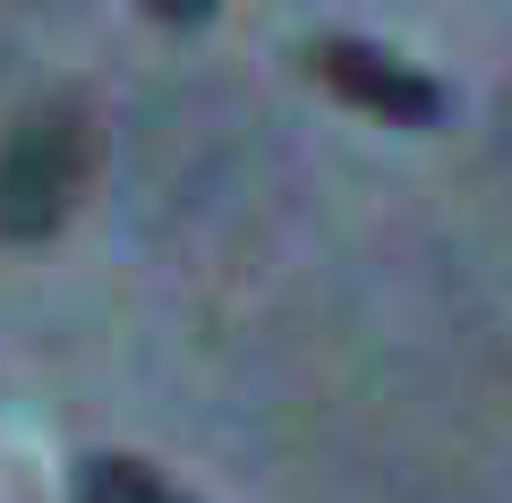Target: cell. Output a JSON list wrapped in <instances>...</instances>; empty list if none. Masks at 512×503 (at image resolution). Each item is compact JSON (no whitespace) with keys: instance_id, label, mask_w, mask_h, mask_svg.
I'll list each match as a JSON object with an SVG mask.
<instances>
[{"instance_id":"3","label":"cell","mask_w":512,"mask_h":503,"mask_svg":"<svg viewBox=\"0 0 512 503\" xmlns=\"http://www.w3.org/2000/svg\"><path fill=\"white\" fill-rule=\"evenodd\" d=\"M77 503H188L171 478H154L146 461H120V452H94L77 469Z\"/></svg>"},{"instance_id":"1","label":"cell","mask_w":512,"mask_h":503,"mask_svg":"<svg viewBox=\"0 0 512 503\" xmlns=\"http://www.w3.org/2000/svg\"><path fill=\"white\" fill-rule=\"evenodd\" d=\"M94 162V128L77 103H43L0 145V239H52L77 205V180Z\"/></svg>"},{"instance_id":"2","label":"cell","mask_w":512,"mask_h":503,"mask_svg":"<svg viewBox=\"0 0 512 503\" xmlns=\"http://www.w3.org/2000/svg\"><path fill=\"white\" fill-rule=\"evenodd\" d=\"M316 77H325L342 103H359V111H376V120H393V128H444V86L427 69H410V60H393V52H376V43H350V35H325L316 43Z\"/></svg>"},{"instance_id":"4","label":"cell","mask_w":512,"mask_h":503,"mask_svg":"<svg viewBox=\"0 0 512 503\" xmlns=\"http://www.w3.org/2000/svg\"><path fill=\"white\" fill-rule=\"evenodd\" d=\"M146 9L163 26H205V18H214V0H146Z\"/></svg>"}]
</instances>
